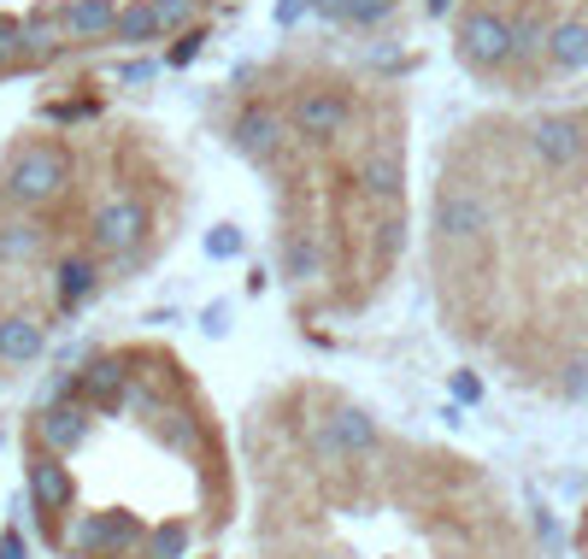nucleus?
I'll return each mask as SVG.
<instances>
[{"instance_id":"obj_8","label":"nucleus","mask_w":588,"mask_h":559,"mask_svg":"<svg viewBox=\"0 0 588 559\" xmlns=\"http://www.w3.org/2000/svg\"><path fill=\"white\" fill-rule=\"evenodd\" d=\"M530 154L548 165V171H571V165L588 154V130H582V118H536L530 124Z\"/></svg>"},{"instance_id":"obj_6","label":"nucleus","mask_w":588,"mask_h":559,"mask_svg":"<svg viewBox=\"0 0 588 559\" xmlns=\"http://www.w3.org/2000/svg\"><path fill=\"white\" fill-rule=\"evenodd\" d=\"M347 118H353V100L342 89H301L294 95V136H306V141H335L347 130Z\"/></svg>"},{"instance_id":"obj_24","label":"nucleus","mask_w":588,"mask_h":559,"mask_svg":"<svg viewBox=\"0 0 588 559\" xmlns=\"http://www.w3.org/2000/svg\"><path fill=\"white\" fill-rule=\"evenodd\" d=\"M242 254V231L236 224H218L213 236H206V259H236Z\"/></svg>"},{"instance_id":"obj_26","label":"nucleus","mask_w":588,"mask_h":559,"mask_svg":"<svg viewBox=\"0 0 588 559\" xmlns=\"http://www.w3.org/2000/svg\"><path fill=\"white\" fill-rule=\"evenodd\" d=\"M18 53H24V24H12V18H0V71H7Z\"/></svg>"},{"instance_id":"obj_35","label":"nucleus","mask_w":588,"mask_h":559,"mask_svg":"<svg viewBox=\"0 0 588 559\" xmlns=\"http://www.w3.org/2000/svg\"><path fill=\"white\" fill-rule=\"evenodd\" d=\"M448 7H453V0H430V18H448Z\"/></svg>"},{"instance_id":"obj_28","label":"nucleus","mask_w":588,"mask_h":559,"mask_svg":"<svg viewBox=\"0 0 588 559\" xmlns=\"http://www.w3.org/2000/svg\"><path fill=\"white\" fill-rule=\"evenodd\" d=\"M154 71H159L154 59H124V66H118V82H124V89H141V82L154 77Z\"/></svg>"},{"instance_id":"obj_3","label":"nucleus","mask_w":588,"mask_h":559,"mask_svg":"<svg viewBox=\"0 0 588 559\" xmlns=\"http://www.w3.org/2000/svg\"><path fill=\"white\" fill-rule=\"evenodd\" d=\"M459 53H465V66H477V71L512 66V59H518V48H512V18H500L494 7L465 12V24H459Z\"/></svg>"},{"instance_id":"obj_5","label":"nucleus","mask_w":588,"mask_h":559,"mask_svg":"<svg viewBox=\"0 0 588 559\" xmlns=\"http://www.w3.org/2000/svg\"><path fill=\"white\" fill-rule=\"evenodd\" d=\"M312 448H318L330 465L353 460V453H371L376 448V419H371L365 406H335L330 419L312 430Z\"/></svg>"},{"instance_id":"obj_10","label":"nucleus","mask_w":588,"mask_h":559,"mask_svg":"<svg viewBox=\"0 0 588 559\" xmlns=\"http://www.w3.org/2000/svg\"><path fill=\"white\" fill-rule=\"evenodd\" d=\"M130 542H141V530L112 519V512H89V519H77V530L66 536V548L71 553H89V559H118Z\"/></svg>"},{"instance_id":"obj_30","label":"nucleus","mask_w":588,"mask_h":559,"mask_svg":"<svg viewBox=\"0 0 588 559\" xmlns=\"http://www.w3.org/2000/svg\"><path fill=\"white\" fill-rule=\"evenodd\" d=\"M0 559H30V542H24V530H18V524L0 530Z\"/></svg>"},{"instance_id":"obj_4","label":"nucleus","mask_w":588,"mask_h":559,"mask_svg":"<svg viewBox=\"0 0 588 559\" xmlns=\"http://www.w3.org/2000/svg\"><path fill=\"white\" fill-rule=\"evenodd\" d=\"M435 231L448 242H482L494 231V206L477 189H465V183H448V189L435 195Z\"/></svg>"},{"instance_id":"obj_20","label":"nucleus","mask_w":588,"mask_h":559,"mask_svg":"<svg viewBox=\"0 0 588 559\" xmlns=\"http://www.w3.org/2000/svg\"><path fill=\"white\" fill-rule=\"evenodd\" d=\"M41 259V224L12 218L0 224V265H36Z\"/></svg>"},{"instance_id":"obj_27","label":"nucleus","mask_w":588,"mask_h":559,"mask_svg":"<svg viewBox=\"0 0 588 559\" xmlns=\"http://www.w3.org/2000/svg\"><path fill=\"white\" fill-rule=\"evenodd\" d=\"M565 401H588V360L565 365Z\"/></svg>"},{"instance_id":"obj_17","label":"nucleus","mask_w":588,"mask_h":559,"mask_svg":"<svg viewBox=\"0 0 588 559\" xmlns=\"http://www.w3.org/2000/svg\"><path fill=\"white\" fill-rule=\"evenodd\" d=\"M118 0H71L66 7V36L77 41H95V36H112L118 30Z\"/></svg>"},{"instance_id":"obj_19","label":"nucleus","mask_w":588,"mask_h":559,"mask_svg":"<svg viewBox=\"0 0 588 559\" xmlns=\"http://www.w3.org/2000/svg\"><path fill=\"white\" fill-rule=\"evenodd\" d=\"M124 48H147V41H159L165 24H159V12H154V0H130V7L118 12V30H112Z\"/></svg>"},{"instance_id":"obj_33","label":"nucleus","mask_w":588,"mask_h":559,"mask_svg":"<svg viewBox=\"0 0 588 559\" xmlns=\"http://www.w3.org/2000/svg\"><path fill=\"white\" fill-rule=\"evenodd\" d=\"M453 395H459V401H477L482 389H477V377H465V371H459V377H453Z\"/></svg>"},{"instance_id":"obj_9","label":"nucleus","mask_w":588,"mask_h":559,"mask_svg":"<svg viewBox=\"0 0 588 559\" xmlns=\"http://www.w3.org/2000/svg\"><path fill=\"white\" fill-rule=\"evenodd\" d=\"M24 489H30V507H36V512H48V519H53V512H66V507H71V489H77L66 453H48V448H41L36 460H30V471H24Z\"/></svg>"},{"instance_id":"obj_15","label":"nucleus","mask_w":588,"mask_h":559,"mask_svg":"<svg viewBox=\"0 0 588 559\" xmlns=\"http://www.w3.org/2000/svg\"><path fill=\"white\" fill-rule=\"evenodd\" d=\"M360 183L371 200H401V183H406V165H401V148H371L360 159Z\"/></svg>"},{"instance_id":"obj_21","label":"nucleus","mask_w":588,"mask_h":559,"mask_svg":"<svg viewBox=\"0 0 588 559\" xmlns=\"http://www.w3.org/2000/svg\"><path fill=\"white\" fill-rule=\"evenodd\" d=\"M283 277H294V283L318 277V242H312V236H288V247H283Z\"/></svg>"},{"instance_id":"obj_18","label":"nucleus","mask_w":588,"mask_h":559,"mask_svg":"<svg viewBox=\"0 0 588 559\" xmlns=\"http://www.w3.org/2000/svg\"><path fill=\"white\" fill-rule=\"evenodd\" d=\"M401 7V0H312V12L330 18V24H353V30H371Z\"/></svg>"},{"instance_id":"obj_7","label":"nucleus","mask_w":588,"mask_h":559,"mask_svg":"<svg viewBox=\"0 0 588 559\" xmlns=\"http://www.w3.org/2000/svg\"><path fill=\"white\" fill-rule=\"evenodd\" d=\"M89 430H95L89 401H77V395H59V401H48L36 412V442L48 453H77L82 442H89Z\"/></svg>"},{"instance_id":"obj_31","label":"nucleus","mask_w":588,"mask_h":559,"mask_svg":"<svg viewBox=\"0 0 588 559\" xmlns=\"http://www.w3.org/2000/svg\"><path fill=\"white\" fill-rule=\"evenodd\" d=\"M200 41H206V30H183V41L171 48V66H188V59L200 53Z\"/></svg>"},{"instance_id":"obj_11","label":"nucleus","mask_w":588,"mask_h":559,"mask_svg":"<svg viewBox=\"0 0 588 559\" xmlns=\"http://www.w3.org/2000/svg\"><path fill=\"white\" fill-rule=\"evenodd\" d=\"M41 354H48V324H41L36 313H7L0 318V365L24 371Z\"/></svg>"},{"instance_id":"obj_13","label":"nucleus","mask_w":588,"mask_h":559,"mask_svg":"<svg viewBox=\"0 0 588 559\" xmlns=\"http://www.w3.org/2000/svg\"><path fill=\"white\" fill-rule=\"evenodd\" d=\"M95 288H100V265H95L89 254L59 259V272H53V301H59V313H77V306H89Z\"/></svg>"},{"instance_id":"obj_1","label":"nucleus","mask_w":588,"mask_h":559,"mask_svg":"<svg viewBox=\"0 0 588 559\" xmlns=\"http://www.w3.org/2000/svg\"><path fill=\"white\" fill-rule=\"evenodd\" d=\"M71 183V159L66 148H53V141H30V148H18L7 177H0V195H7L12 206H48L66 195Z\"/></svg>"},{"instance_id":"obj_32","label":"nucleus","mask_w":588,"mask_h":559,"mask_svg":"<svg viewBox=\"0 0 588 559\" xmlns=\"http://www.w3.org/2000/svg\"><path fill=\"white\" fill-rule=\"evenodd\" d=\"M306 7H312V0H277V24H294Z\"/></svg>"},{"instance_id":"obj_22","label":"nucleus","mask_w":588,"mask_h":559,"mask_svg":"<svg viewBox=\"0 0 588 559\" xmlns=\"http://www.w3.org/2000/svg\"><path fill=\"white\" fill-rule=\"evenodd\" d=\"M548 24H541V12H523V18H512V48H518V59H536V53H548Z\"/></svg>"},{"instance_id":"obj_23","label":"nucleus","mask_w":588,"mask_h":559,"mask_svg":"<svg viewBox=\"0 0 588 559\" xmlns=\"http://www.w3.org/2000/svg\"><path fill=\"white\" fill-rule=\"evenodd\" d=\"M147 553L154 559H183L188 553V530L183 524H159L154 536H147Z\"/></svg>"},{"instance_id":"obj_29","label":"nucleus","mask_w":588,"mask_h":559,"mask_svg":"<svg viewBox=\"0 0 588 559\" xmlns=\"http://www.w3.org/2000/svg\"><path fill=\"white\" fill-rule=\"evenodd\" d=\"M401 242H406V224H401V218H383V224H376V247H383V259H389Z\"/></svg>"},{"instance_id":"obj_25","label":"nucleus","mask_w":588,"mask_h":559,"mask_svg":"<svg viewBox=\"0 0 588 559\" xmlns=\"http://www.w3.org/2000/svg\"><path fill=\"white\" fill-rule=\"evenodd\" d=\"M195 7H200V0H154V12H159L165 30H183L188 18H195Z\"/></svg>"},{"instance_id":"obj_2","label":"nucleus","mask_w":588,"mask_h":559,"mask_svg":"<svg viewBox=\"0 0 588 559\" xmlns=\"http://www.w3.org/2000/svg\"><path fill=\"white\" fill-rule=\"evenodd\" d=\"M147 231H154V218H147V206L136 195H112L100 213L89 218V236L100 254H112V259H130L136 247L147 242Z\"/></svg>"},{"instance_id":"obj_14","label":"nucleus","mask_w":588,"mask_h":559,"mask_svg":"<svg viewBox=\"0 0 588 559\" xmlns=\"http://www.w3.org/2000/svg\"><path fill=\"white\" fill-rule=\"evenodd\" d=\"M124 360H89V371H77V401H95L100 412H118L124 401Z\"/></svg>"},{"instance_id":"obj_16","label":"nucleus","mask_w":588,"mask_h":559,"mask_svg":"<svg viewBox=\"0 0 588 559\" xmlns=\"http://www.w3.org/2000/svg\"><path fill=\"white\" fill-rule=\"evenodd\" d=\"M548 66L553 71H588V18H559L548 36Z\"/></svg>"},{"instance_id":"obj_34","label":"nucleus","mask_w":588,"mask_h":559,"mask_svg":"<svg viewBox=\"0 0 588 559\" xmlns=\"http://www.w3.org/2000/svg\"><path fill=\"white\" fill-rule=\"evenodd\" d=\"M206 330H213V336H224V330H229V306H213V313H206Z\"/></svg>"},{"instance_id":"obj_12","label":"nucleus","mask_w":588,"mask_h":559,"mask_svg":"<svg viewBox=\"0 0 588 559\" xmlns=\"http://www.w3.org/2000/svg\"><path fill=\"white\" fill-rule=\"evenodd\" d=\"M236 148H242L247 159L271 165V159L283 154V118L265 112V107H247V112L236 118Z\"/></svg>"}]
</instances>
